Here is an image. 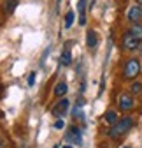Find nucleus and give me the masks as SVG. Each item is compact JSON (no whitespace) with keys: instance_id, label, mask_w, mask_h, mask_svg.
<instances>
[{"instance_id":"nucleus-1","label":"nucleus","mask_w":142,"mask_h":148,"mask_svg":"<svg viewBox=\"0 0 142 148\" xmlns=\"http://www.w3.org/2000/svg\"><path fill=\"white\" fill-rule=\"evenodd\" d=\"M132 127H133V118H132V116H123V118H119L114 125H111V129H109V138L119 139V138L125 136Z\"/></svg>"},{"instance_id":"nucleus-2","label":"nucleus","mask_w":142,"mask_h":148,"mask_svg":"<svg viewBox=\"0 0 142 148\" xmlns=\"http://www.w3.org/2000/svg\"><path fill=\"white\" fill-rule=\"evenodd\" d=\"M140 72V64L137 58H130L126 64H125V69H123V76H125V79H133L139 76Z\"/></svg>"},{"instance_id":"nucleus-3","label":"nucleus","mask_w":142,"mask_h":148,"mask_svg":"<svg viewBox=\"0 0 142 148\" xmlns=\"http://www.w3.org/2000/svg\"><path fill=\"white\" fill-rule=\"evenodd\" d=\"M139 46H140V39H137L130 30H126L125 35H123V48L126 51H135Z\"/></svg>"},{"instance_id":"nucleus-4","label":"nucleus","mask_w":142,"mask_h":148,"mask_svg":"<svg viewBox=\"0 0 142 148\" xmlns=\"http://www.w3.org/2000/svg\"><path fill=\"white\" fill-rule=\"evenodd\" d=\"M68 106H70V102L63 97V99H60L55 106H53V109H51V113H53V116H56V118H63L65 115H67V111H68Z\"/></svg>"},{"instance_id":"nucleus-5","label":"nucleus","mask_w":142,"mask_h":148,"mask_svg":"<svg viewBox=\"0 0 142 148\" xmlns=\"http://www.w3.org/2000/svg\"><path fill=\"white\" fill-rule=\"evenodd\" d=\"M126 20H128L132 25H137V23L142 21V7H140V4H135V5H132V7L128 9Z\"/></svg>"},{"instance_id":"nucleus-6","label":"nucleus","mask_w":142,"mask_h":148,"mask_svg":"<svg viewBox=\"0 0 142 148\" xmlns=\"http://www.w3.org/2000/svg\"><path fill=\"white\" fill-rule=\"evenodd\" d=\"M118 106H119L121 111H132L133 106H135L133 97H132L130 94H121V95L118 97Z\"/></svg>"},{"instance_id":"nucleus-7","label":"nucleus","mask_w":142,"mask_h":148,"mask_svg":"<svg viewBox=\"0 0 142 148\" xmlns=\"http://www.w3.org/2000/svg\"><path fill=\"white\" fill-rule=\"evenodd\" d=\"M65 139L67 141H72L74 145H77V146H81L82 145V138H81V129L79 127H76V125H72L68 129V134L65 136Z\"/></svg>"},{"instance_id":"nucleus-8","label":"nucleus","mask_w":142,"mask_h":148,"mask_svg":"<svg viewBox=\"0 0 142 148\" xmlns=\"http://www.w3.org/2000/svg\"><path fill=\"white\" fill-rule=\"evenodd\" d=\"M67 92H68V85H67L65 81H58V83L55 85V88H53V94H55V97H60V99L65 97Z\"/></svg>"},{"instance_id":"nucleus-9","label":"nucleus","mask_w":142,"mask_h":148,"mask_svg":"<svg viewBox=\"0 0 142 148\" xmlns=\"http://www.w3.org/2000/svg\"><path fill=\"white\" fill-rule=\"evenodd\" d=\"M97 44H98V35H97V32L95 30H88V34H86V46L90 48V49H95Z\"/></svg>"},{"instance_id":"nucleus-10","label":"nucleus","mask_w":142,"mask_h":148,"mask_svg":"<svg viewBox=\"0 0 142 148\" xmlns=\"http://www.w3.org/2000/svg\"><path fill=\"white\" fill-rule=\"evenodd\" d=\"M77 12H79V25H86V0L77 2Z\"/></svg>"},{"instance_id":"nucleus-11","label":"nucleus","mask_w":142,"mask_h":148,"mask_svg":"<svg viewBox=\"0 0 142 148\" xmlns=\"http://www.w3.org/2000/svg\"><path fill=\"white\" fill-rule=\"evenodd\" d=\"M16 7H18V0H5L4 2V12L5 14H12Z\"/></svg>"},{"instance_id":"nucleus-12","label":"nucleus","mask_w":142,"mask_h":148,"mask_svg":"<svg viewBox=\"0 0 142 148\" xmlns=\"http://www.w3.org/2000/svg\"><path fill=\"white\" fill-rule=\"evenodd\" d=\"M60 64L62 65H70L72 64V53H70V49H65L63 53H62V57H60Z\"/></svg>"},{"instance_id":"nucleus-13","label":"nucleus","mask_w":142,"mask_h":148,"mask_svg":"<svg viewBox=\"0 0 142 148\" xmlns=\"http://www.w3.org/2000/svg\"><path fill=\"white\" fill-rule=\"evenodd\" d=\"M103 118H105V122H107L109 125H114V123L119 120V118H118V113H116V111H112V109H109L107 113L103 115Z\"/></svg>"},{"instance_id":"nucleus-14","label":"nucleus","mask_w":142,"mask_h":148,"mask_svg":"<svg viewBox=\"0 0 142 148\" xmlns=\"http://www.w3.org/2000/svg\"><path fill=\"white\" fill-rule=\"evenodd\" d=\"M74 18H76V14H74V11H68L67 14H65V28H70L74 25Z\"/></svg>"},{"instance_id":"nucleus-15","label":"nucleus","mask_w":142,"mask_h":148,"mask_svg":"<svg viewBox=\"0 0 142 148\" xmlns=\"http://www.w3.org/2000/svg\"><path fill=\"white\" fill-rule=\"evenodd\" d=\"M130 32L137 37V39H140V41H142V25H140V23L132 25V27H130Z\"/></svg>"},{"instance_id":"nucleus-16","label":"nucleus","mask_w":142,"mask_h":148,"mask_svg":"<svg viewBox=\"0 0 142 148\" xmlns=\"http://www.w3.org/2000/svg\"><path fill=\"white\" fill-rule=\"evenodd\" d=\"M130 90L133 92V94H142V83L133 81V83H132V86H130Z\"/></svg>"},{"instance_id":"nucleus-17","label":"nucleus","mask_w":142,"mask_h":148,"mask_svg":"<svg viewBox=\"0 0 142 148\" xmlns=\"http://www.w3.org/2000/svg\"><path fill=\"white\" fill-rule=\"evenodd\" d=\"M35 78H37V74H35V72H30V74H28L26 85H28V86H33V85H35Z\"/></svg>"},{"instance_id":"nucleus-18","label":"nucleus","mask_w":142,"mask_h":148,"mask_svg":"<svg viewBox=\"0 0 142 148\" xmlns=\"http://www.w3.org/2000/svg\"><path fill=\"white\" fill-rule=\"evenodd\" d=\"M65 127V122H63V118H58L56 122H55V129H58V131H60V129H63Z\"/></svg>"},{"instance_id":"nucleus-19","label":"nucleus","mask_w":142,"mask_h":148,"mask_svg":"<svg viewBox=\"0 0 142 148\" xmlns=\"http://www.w3.org/2000/svg\"><path fill=\"white\" fill-rule=\"evenodd\" d=\"M0 148H7V145H5V141H4V139H0Z\"/></svg>"},{"instance_id":"nucleus-20","label":"nucleus","mask_w":142,"mask_h":148,"mask_svg":"<svg viewBox=\"0 0 142 148\" xmlns=\"http://www.w3.org/2000/svg\"><path fill=\"white\" fill-rule=\"evenodd\" d=\"M63 148H74V146H72V145H65Z\"/></svg>"},{"instance_id":"nucleus-21","label":"nucleus","mask_w":142,"mask_h":148,"mask_svg":"<svg viewBox=\"0 0 142 148\" xmlns=\"http://www.w3.org/2000/svg\"><path fill=\"white\" fill-rule=\"evenodd\" d=\"M135 2H137V4H140V5H142V0H135Z\"/></svg>"},{"instance_id":"nucleus-22","label":"nucleus","mask_w":142,"mask_h":148,"mask_svg":"<svg viewBox=\"0 0 142 148\" xmlns=\"http://www.w3.org/2000/svg\"><path fill=\"white\" fill-rule=\"evenodd\" d=\"M53 148H60V145H55V146H53Z\"/></svg>"},{"instance_id":"nucleus-23","label":"nucleus","mask_w":142,"mask_h":148,"mask_svg":"<svg viewBox=\"0 0 142 148\" xmlns=\"http://www.w3.org/2000/svg\"><path fill=\"white\" fill-rule=\"evenodd\" d=\"M125 148H132V146H125Z\"/></svg>"}]
</instances>
